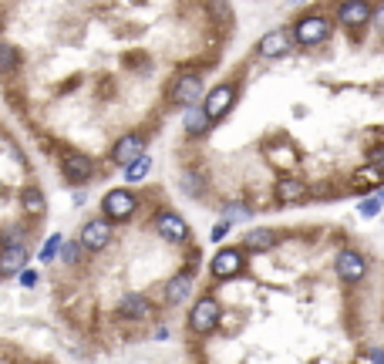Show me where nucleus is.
Instances as JSON below:
<instances>
[{"label": "nucleus", "instance_id": "obj_1", "mask_svg": "<svg viewBox=\"0 0 384 364\" xmlns=\"http://www.w3.org/2000/svg\"><path fill=\"white\" fill-rule=\"evenodd\" d=\"M189 324H192L196 334H209V331L219 324V304H216V297L196 300V307H192V313H189Z\"/></svg>", "mask_w": 384, "mask_h": 364}, {"label": "nucleus", "instance_id": "obj_2", "mask_svg": "<svg viewBox=\"0 0 384 364\" xmlns=\"http://www.w3.org/2000/svg\"><path fill=\"white\" fill-rule=\"evenodd\" d=\"M135 209H138V199L131 192H125V189H115V192H108L102 199V212L108 219H128Z\"/></svg>", "mask_w": 384, "mask_h": 364}, {"label": "nucleus", "instance_id": "obj_3", "mask_svg": "<svg viewBox=\"0 0 384 364\" xmlns=\"http://www.w3.org/2000/svg\"><path fill=\"white\" fill-rule=\"evenodd\" d=\"M327 34H331V21L327 17H304L300 24L293 27V37H297V44H320V41H327Z\"/></svg>", "mask_w": 384, "mask_h": 364}, {"label": "nucleus", "instance_id": "obj_4", "mask_svg": "<svg viewBox=\"0 0 384 364\" xmlns=\"http://www.w3.org/2000/svg\"><path fill=\"white\" fill-rule=\"evenodd\" d=\"M333 270H337V277H340L344 284H358V280H364V273H367V263H364L360 253L344 250V253L337 257V263H333Z\"/></svg>", "mask_w": 384, "mask_h": 364}, {"label": "nucleus", "instance_id": "obj_5", "mask_svg": "<svg viewBox=\"0 0 384 364\" xmlns=\"http://www.w3.org/2000/svg\"><path fill=\"white\" fill-rule=\"evenodd\" d=\"M232 98H236V88H232V84H219V88H212V91H209V98H205V104H203L205 118H209V122L223 118V115L230 111Z\"/></svg>", "mask_w": 384, "mask_h": 364}, {"label": "nucleus", "instance_id": "obj_6", "mask_svg": "<svg viewBox=\"0 0 384 364\" xmlns=\"http://www.w3.org/2000/svg\"><path fill=\"white\" fill-rule=\"evenodd\" d=\"M61 172H64V179L81 185V182H88L95 176V165H91V158L81 156V152H71V156L61 158Z\"/></svg>", "mask_w": 384, "mask_h": 364}, {"label": "nucleus", "instance_id": "obj_7", "mask_svg": "<svg viewBox=\"0 0 384 364\" xmlns=\"http://www.w3.org/2000/svg\"><path fill=\"white\" fill-rule=\"evenodd\" d=\"M108 239H111V226H108V219H91V223L81 230V250L98 253V250L108 246Z\"/></svg>", "mask_w": 384, "mask_h": 364}, {"label": "nucleus", "instance_id": "obj_8", "mask_svg": "<svg viewBox=\"0 0 384 364\" xmlns=\"http://www.w3.org/2000/svg\"><path fill=\"white\" fill-rule=\"evenodd\" d=\"M199 95H203V78H196V75L179 78V84L172 88V102L179 104V108H192V104L199 102Z\"/></svg>", "mask_w": 384, "mask_h": 364}, {"label": "nucleus", "instance_id": "obj_9", "mask_svg": "<svg viewBox=\"0 0 384 364\" xmlns=\"http://www.w3.org/2000/svg\"><path fill=\"white\" fill-rule=\"evenodd\" d=\"M142 149H145V138L142 135H125V138H118L115 142V149H111V158L118 162V165H131L135 158L142 156Z\"/></svg>", "mask_w": 384, "mask_h": 364}, {"label": "nucleus", "instance_id": "obj_10", "mask_svg": "<svg viewBox=\"0 0 384 364\" xmlns=\"http://www.w3.org/2000/svg\"><path fill=\"white\" fill-rule=\"evenodd\" d=\"M158 233L165 236V239L185 243V239H189V226H185V219L176 216V212H162V216H158Z\"/></svg>", "mask_w": 384, "mask_h": 364}, {"label": "nucleus", "instance_id": "obj_11", "mask_svg": "<svg viewBox=\"0 0 384 364\" xmlns=\"http://www.w3.org/2000/svg\"><path fill=\"white\" fill-rule=\"evenodd\" d=\"M256 51L263 54V57L286 54V51H290V34H283V30H270V34H263V37H259V44H256Z\"/></svg>", "mask_w": 384, "mask_h": 364}, {"label": "nucleus", "instance_id": "obj_12", "mask_svg": "<svg viewBox=\"0 0 384 364\" xmlns=\"http://www.w3.org/2000/svg\"><path fill=\"white\" fill-rule=\"evenodd\" d=\"M239 266H243V253L239 250H223L212 260V273L216 277H232V273H239Z\"/></svg>", "mask_w": 384, "mask_h": 364}, {"label": "nucleus", "instance_id": "obj_13", "mask_svg": "<svg viewBox=\"0 0 384 364\" xmlns=\"http://www.w3.org/2000/svg\"><path fill=\"white\" fill-rule=\"evenodd\" d=\"M307 192H310V189L300 179L277 182V199H280V203H286V206H290V203H304V199H307Z\"/></svg>", "mask_w": 384, "mask_h": 364}, {"label": "nucleus", "instance_id": "obj_14", "mask_svg": "<svg viewBox=\"0 0 384 364\" xmlns=\"http://www.w3.org/2000/svg\"><path fill=\"white\" fill-rule=\"evenodd\" d=\"M24 263H27L24 246H7V250L0 253V273H21Z\"/></svg>", "mask_w": 384, "mask_h": 364}, {"label": "nucleus", "instance_id": "obj_15", "mask_svg": "<svg viewBox=\"0 0 384 364\" xmlns=\"http://www.w3.org/2000/svg\"><path fill=\"white\" fill-rule=\"evenodd\" d=\"M21 206H24V212H34V216H41L48 209V199H44L41 185H27L24 196H21Z\"/></svg>", "mask_w": 384, "mask_h": 364}, {"label": "nucleus", "instance_id": "obj_16", "mask_svg": "<svg viewBox=\"0 0 384 364\" xmlns=\"http://www.w3.org/2000/svg\"><path fill=\"white\" fill-rule=\"evenodd\" d=\"M189 290H192V277L182 273L176 280H169V286H165V300H169V304H182V300L189 297Z\"/></svg>", "mask_w": 384, "mask_h": 364}, {"label": "nucleus", "instance_id": "obj_17", "mask_svg": "<svg viewBox=\"0 0 384 364\" xmlns=\"http://www.w3.org/2000/svg\"><path fill=\"white\" fill-rule=\"evenodd\" d=\"M205 129H209V118H205L203 104L185 108V131H189V135H203Z\"/></svg>", "mask_w": 384, "mask_h": 364}, {"label": "nucleus", "instance_id": "obj_18", "mask_svg": "<svg viewBox=\"0 0 384 364\" xmlns=\"http://www.w3.org/2000/svg\"><path fill=\"white\" fill-rule=\"evenodd\" d=\"M118 313H122V317H145V313H149V300L138 297V293H128L125 300L118 304Z\"/></svg>", "mask_w": 384, "mask_h": 364}, {"label": "nucleus", "instance_id": "obj_19", "mask_svg": "<svg viewBox=\"0 0 384 364\" xmlns=\"http://www.w3.org/2000/svg\"><path fill=\"white\" fill-rule=\"evenodd\" d=\"M273 243H277V233H273V230H250V233H246V246H250V253L270 250Z\"/></svg>", "mask_w": 384, "mask_h": 364}, {"label": "nucleus", "instance_id": "obj_20", "mask_svg": "<svg viewBox=\"0 0 384 364\" xmlns=\"http://www.w3.org/2000/svg\"><path fill=\"white\" fill-rule=\"evenodd\" d=\"M371 17V7L367 3H344L340 7V21L344 24H364Z\"/></svg>", "mask_w": 384, "mask_h": 364}, {"label": "nucleus", "instance_id": "obj_21", "mask_svg": "<svg viewBox=\"0 0 384 364\" xmlns=\"http://www.w3.org/2000/svg\"><path fill=\"white\" fill-rule=\"evenodd\" d=\"M17 64H21V57L14 48H7V44H0V78H10L14 71H17Z\"/></svg>", "mask_w": 384, "mask_h": 364}, {"label": "nucleus", "instance_id": "obj_22", "mask_svg": "<svg viewBox=\"0 0 384 364\" xmlns=\"http://www.w3.org/2000/svg\"><path fill=\"white\" fill-rule=\"evenodd\" d=\"M149 169H152V158H149V156H138V158H135V162H131V165L125 169V179H128V182L145 179V176H149Z\"/></svg>", "mask_w": 384, "mask_h": 364}, {"label": "nucleus", "instance_id": "obj_23", "mask_svg": "<svg viewBox=\"0 0 384 364\" xmlns=\"http://www.w3.org/2000/svg\"><path fill=\"white\" fill-rule=\"evenodd\" d=\"M182 182H185V192H203V176L185 172V176H182Z\"/></svg>", "mask_w": 384, "mask_h": 364}, {"label": "nucleus", "instance_id": "obj_24", "mask_svg": "<svg viewBox=\"0 0 384 364\" xmlns=\"http://www.w3.org/2000/svg\"><path fill=\"white\" fill-rule=\"evenodd\" d=\"M61 246H64V239H61V236H51V239H48V246H44V253H41V260H51Z\"/></svg>", "mask_w": 384, "mask_h": 364}, {"label": "nucleus", "instance_id": "obj_25", "mask_svg": "<svg viewBox=\"0 0 384 364\" xmlns=\"http://www.w3.org/2000/svg\"><path fill=\"white\" fill-rule=\"evenodd\" d=\"M226 216H230V219H243V216H250V209L246 206H226ZM230 219H226V223H230Z\"/></svg>", "mask_w": 384, "mask_h": 364}, {"label": "nucleus", "instance_id": "obj_26", "mask_svg": "<svg viewBox=\"0 0 384 364\" xmlns=\"http://www.w3.org/2000/svg\"><path fill=\"white\" fill-rule=\"evenodd\" d=\"M226 233H230V223H226V219L212 226V239H223V236H226Z\"/></svg>", "mask_w": 384, "mask_h": 364}, {"label": "nucleus", "instance_id": "obj_27", "mask_svg": "<svg viewBox=\"0 0 384 364\" xmlns=\"http://www.w3.org/2000/svg\"><path fill=\"white\" fill-rule=\"evenodd\" d=\"M360 182H378V169H364V172H358Z\"/></svg>", "mask_w": 384, "mask_h": 364}, {"label": "nucleus", "instance_id": "obj_28", "mask_svg": "<svg viewBox=\"0 0 384 364\" xmlns=\"http://www.w3.org/2000/svg\"><path fill=\"white\" fill-rule=\"evenodd\" d=\"M21 284H24V286H34V284H37V273L24 270V273H21Z\"/></svg>", "mask_w": 384, "mask_h": 364}, {"label": "nucleus", "instance_id": "obj_29", "mask_svg": "<svg viewBox=\"0 0 384 364\" xmlns=\"http://www.w3.org/2000/svg\"><path fill=\"white\" fill-rule=\"evenodd\" d=\"M61 250H64V260H68V263L77 260V246H61Z\"/></svg>", "mask_w": 384, "mask_h": 364}, {"label": "nucleus", "instance_id": "obj_30", "mask_svg": "<svg viewBox=\"0 0 384 364\" xmlns=\"http://www.w3.org/2000/svg\"><path fill=\"white\" fill-rule=\"evenodd\" d=\"M378 212V199H371V203H364V216H374Z\"/></svg>", "mask_w": 384, "mask_h": 364}]
</instances>
